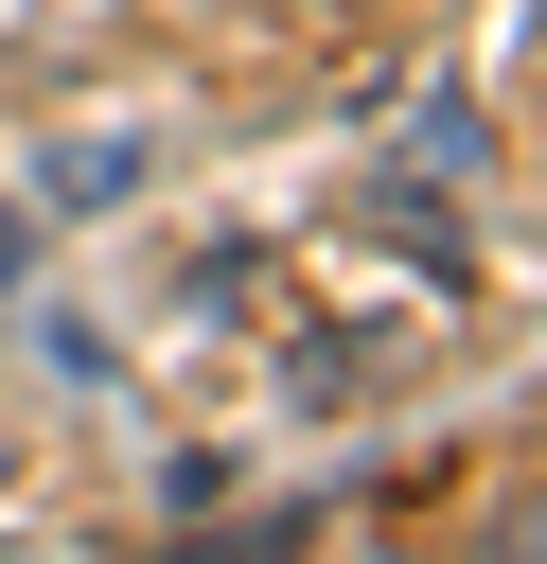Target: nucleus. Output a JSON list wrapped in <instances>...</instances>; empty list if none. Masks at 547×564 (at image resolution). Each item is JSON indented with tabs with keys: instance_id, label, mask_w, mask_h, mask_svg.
I'll return each mask as SVG.
<instances>
[{
	"instance_id": "obj_1",
	"label": "nucleus",
	"mask_w": 547,
	"mask_h": 564,
	"mask_svg": "<svg viewBox=\"0 0 547 564\" xmlns=\"http://www.w3.org/2000/svg\"><path fill=\"white\" fill-rule=\"evenodd\" d=\"M0 282H18V229H0Z\"/></svg>"
}]
</instances>
